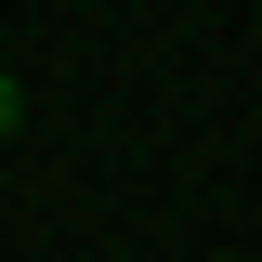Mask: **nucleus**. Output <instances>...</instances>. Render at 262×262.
<instances>
[{
    "mask_svg": "<svg viewBox=\"0 0 262 262\" xmlns=\"http://www.w3.org/2000/svg\"><path fill=\"white\" fill-rule=\"evenodd\" d=\"M13 131H27V79L0 66V144H13Z\"/></svg>",
    "mask_w": 262,
    "mask_h": 262,
    "instance_id": "1",
    "label": "nucleus"
}]
</instances>
